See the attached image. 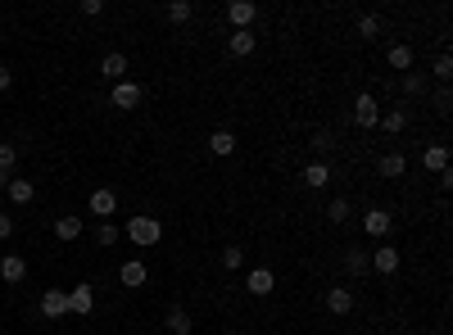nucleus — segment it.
<instances>
[{"label":"nucleus","instance_id":"obj_1","mask_svg":"<svg viewBox=\"0 0 453 335\" xmlns=\"http://www.w3.org/2000/svg\"><path fill=\"white\" fill-rule=\"evenodd\" d=\"M127 241L132 245H159V236H163V227H159V218H132L127 227Z\"/></svg>","mask_w":453,"mask_h":335},{"label":"nucleus","instance_id":"obj_2","mask_svg":"<svg viewBox=\"0 0 453 335\" xmlns=\"http://www.w3.org/2000/svg\"><path fill=\"white\" fill-rule=\"evenodd\" d=\"M227 18H231V27H236V32H249V23L258 18V5H254V0H231V5H227Z\"/></svg>","mask_w":453,"mask_h":335},{"label":"nucleus","instance_id":"obj_3","mask_svg":"<svg viewBox=\"0 0 453 335\" xmlns=\"http://www.w3.org/2000/svg\"><path fill=\"white\" fill-rule=\"evenodd\" d=\"M354 122H358V127H377V122H381L377 95H358V100H354Z\"/></svg>","mask_w":453,"mask_h":335},{"label":"nucleus","instance_id":"obj_4","mask_svg":"<svg viewBox=\"0 0 453 335\" xmlns=\"http://www.w3.org/2000/svg\"><path fill=\"white\" fill-rule=\"evenodd\" d=\"M372 272H381V276H394L399 272V250L394 245H381V250H372Z\"/></svg>","mask_w":453,"mask_h":335},{"label":"nucleus","instance_id":"obj_5","mask_svg":"<svg viewBox=\"0 0 453 335\" xmlns=\"http://www.w3.org/2000/svg\"><path fill=\"white\" fill-rule=\"evenodd\" d=\"M95 308V285H73L69 290V313H77V318H86V313Z\"/></svg>","mask_w":453,"mask_h":335},{"label":"nucleus","instance_id":"obj_6","mask_svg":"<svg viewBox=\"0 0 453 335\" xmlns=\"http://www.w3.org/2000/svg\"><path fill=\"white\" fill-rule=\"evenodd\" d=\"M86 208H91V213L95 218H100V222H104V218H113V208H118V195H113V190H91V199H86Z\"/></svg>","mask_w":453,"mask_h":335},{"label":"nucleus","instance_id":"obj_7","mask_svg":"<svg viewBox=\"0 0 453 335\" xmlns=\"http://www.w3.org/2000/svg\"><path fill=\"white\" fill-rule=\"evenodd\" d=\"M41 313H46V318H69V290H46L41 294Z\"/></svg>","mask_w":453,"mask_h":335},{"label":"nucleus","instance_id":"obj_8","mask_svg":"<svg viewBox=\"0 0 453 335\" xmlns=\"http://www.w3.org/2000/svg\"><path fill=\"white\" fill-rule=\"evenodd\" d=\"M326 308H331L335 318L354 313V290H349V285H331V290H326Z\"/></svg>","mask_w":453,"mask_h":335},{"label":"nucleus","instance_id":"obj_9","mask_svg":"<svg viewBox=\"0 0 453 335\" xmlns=\"http://www.w3.org/2000/svg\"><path fill=\"white\" fill-rule=\"evenodd\" d=\"M245 285H249V294H258V299H263V294H272V290H277V276L267 272V267H254Z\"/></svg>","mask_w":453,"mask_h":335},{"label":"nucleus","instance_id":"obj_10","mask_svg":"<svg viewBox=\"0 0 453 335\" xmlns=\"http://www.w3.org/2000/svg\"><path fill=\"white\" fill-rule=\"evenodd\" d=\"M304 186H313V190H326V186H331V168H326L322 159H313V164L304 168Z\"/></svg>","mask_w":453,"mask_h":335},{"label":"nucleus","instance_id":"obj_11","mask_svg":"<svg viewBox=\"0 0 453 335\" xmlns=\"http://www.w3.org/2000/svg\"><path fill=\"white\" fill-rule=\"evenodd\" d=\"M390 222H394V218L385 213V208H368V213H363V227H368V236H390Z\"/></svg>","mask_w":453,"mask_h":335},{"label":"nucleus","instance_id":"obj_12","mask_svg":"<svg viewBox=\"0 0 453 335\" xmlns=\"http://www.w3.org/2000/svg\"><path fill=\"white\" fill-rule=\"evenodd\" d=\"M421 168L426 172H449V150L445 145H426L421 150Z\"/></svg>","mask_w":453,"mask_h":335},{"label":"nucleus","instance_id":"obj_13","mask_svg":"<svg viewBox=\"0 0 453 335\" xmlns=\"http://www.w3.org/2000/svg\"><path fill=\"white\" fill-rule=\"evenodd\" d=\"M113 104H118V109H137L141 104V86L137 82H118L113 86Z\"/></svg>","mask_w":453,"mask_h":335},{"label":"nucleus","instance_id":"obj_14","mask_svg":"<svg viewBox=\"0 0 453 335\" xmlns=\"http://www.w3.org/2000/svg\"><path fill=\"white\" fill-rule=\"evenodd\" d=\"M0 276H5L9 285H18V281L27 276V258H23V254H9L5 263H0Z\"/></svg>","mask_w":453,"mask_h":335},{"label":"nucleus","instance_id":"obj_15","mask_svg":"<svg viewBox=\"0 0 453 335\" xmlns=\"http://www.w3.org/2000/svg\"><path fill=\"white\" fill-rule=\"evenodd\" d=\"M123 73H127V55H104V64H100V78H109V82H123Z\"/></svg>","mask_w":453,"mask_h":335},{"label":"nucleus","instance_id":"obj_16","mask_svg":"<svg viewBox=\"0 0 453 335\" xmlns=\"http://www.w3.org/2000/svg\"><path fill=\"white\" fill-rule=\"evenodd\" d=\"M377 127L385 131V136H399V131L408 127V113H403V109H390V113H381V122H377Z\"/></svg>","mask_w":453,"mask_h":335},{"label":"nucleus","instance_id":"obj_17","mask_svg":"<svg viewBox=\"0 0 453 335\" xmlns=\"http://www.w3.org/2000/svg\"><path fill=\"white\" fill-rule=\"evenodd\" d=\"M5 190H9V199H14V204H32V195H36V186H32V181H23V177H14Z\"/></svg>","mask_w":453,"mask_h":335},{"label":"nucleus","instance_id":"obj_18","mask_svg":"<svg viewBox=\"0 0 453 335\" xmlns=\"http://www.w3.org/2000/svg\"><path fill=\"white\" fill-rule=\"evenodd\" d=\"M123 285H132V290H137V285H146V263H141V258H132V263H123Z\"/></svg>","mask_w":453,"mask_h":335},{"label":"nucleus","instance_id":"obj_19","mask_svg":"<svg viewBox=\"0 0 453 335\" xmlns=\"http://www.w3.org/2000/svg\"><path fill=\"white\" fill-rule=\"evenodd\" d=\"M209 150H214L218 159L236 155V136H231V131H214V136H209Z\"/></svg>","mask_w":453,"mask_h":335},{"label":"nucleus","instance_id":"obj_20","mask_svg":"<svg viewBox=\"0 0 453 335\" xmlns=\"http://www.w3.org/2000/svg\"><path fill=\"white\" fill-rule=\"evenodd\" d=\"M55 236L60 241H77L82 236V218H55Z\"/></svg>","mask_w":453,"mask_h":335},{"label":"nucleus","instance_id":"obj_21","mask_svg":"<svg viewBox=\"0 0 453 335\" xmlns=\"http://www.w3.org/2000/svg\"><path fill=\"white\" fill-rule=\"evenodd\" d=\"M168 331L172 335H190V313L186 308H168Z\"/></svg>","mask_w":453,"mask_h":335},{"label":"nucleus","instance_id":"obj_22","mask_svg":"<svg viewBox=\"0 0 453 335\" xmlns=\"http://www.w3.org/2000/svg\"><path fill=\"white\" fill-rule=\"evenodd\" d=\"M390 69H399V73L412 69V45H390Z\"/></svg>","mask_w":453,"mask_h":335},{"label":"nucleus","instance_id":"obj_23","mask_svg":"<svg viewBox=\"0 0 453 335\" xmlns=\"http://www.w3.org/2000/svg\"><path fill=\"white\" fill-rule=\"evenodd\" d=\"M403 168H408V159L394 150V155H385L381 159V177H403Z\"/></svg>","mask_w":453,"mask_h":335},{"label":"nucleus","instance_id":"obj_24","mask_svg":"<svg viewBox=\"0 0 453 335\" xmlns=\"http://www.w3.org/2000/svg\"><path fill=\"white\" fill-rule=\"evenodd\" d=\"M163 14H168V23H186V18L195 14V5H190V0H172V5L163 9Z\"/></svg>","mask_w":453,"mask_h":335},{"label":"nucleus","instance_id":"obj_25","mask_svg":"<svg viewBox=\"0 0 453 335\" xmlns=\"http://www.w3.org/2000/svg\"><path fill=\"white\" fill-rule=\"evenodd\" d=\"M349 213H354V208H349V199H344V195H335L331 204H326V218H331V222H349Z\"/></svg>","mask_w":453,"mask_h":335},{"label":"nucleus","instance_id":"obj_26","mask_svg":"<svg viewBox=\"0 0 453 335\" xmlns=\"http://www.w3.org/2000/svg\"><path fill=\"white\" fill-rule=\"evenodd\" d=\"M231 55H254V32H231Z\"/></svg>","mask_w":453,"mask_h":335},{"label":"nucleus","instance_id":"obj_27","mask_svg":"<svg viewBox=\"0 0 453 335\" xmlns=\"http://www.w3.org/2000/svg\"><path fill=\"white\" fill-rule=\"evenodd\" d=\"M344 267H349L354 276H363V272H368V267H372V258L363 254V250H349V254H344Z\"/></svg>","mask_w":453,"mask_h":335},{"label":"nucleus","instance_id":"obj_28","mask_svg":"<svg viewBox=\"0 0 453 335\" xmlns=\"http://www.w3.org/2000/svg\"><path fill=\"white\" fill-rule=\"evenodd\" d=\"M358 36H368V41H372V36H381V14H363L358 18Z\"/></svg>","mask_w":453,"mask_h":335},{"label":"nucleus","instance_id":"obj_29","mask_svg":"<svg viewBox=\"0 0 453 335\" xmlns=\"http://www.w3.org/2000/svg\"><path fill=\"white\" fill-rule=\"evenodd\" d=\"M113 241H118V227H113V222H100V227H95V245H100V250H109Z\"/></svg>","mask_w":453,"mask_h":335},{"label":"nucleus","instance_id":"obj_30","mask_svg":"<svg viewBox=\"0 0 453 335\" xmlns=\"http://www.w3.org/2000/svg\"><path fill=\"white\" fill-rule=\"evenodd\" d=\"M240 263H245V250H240V245H227V250H223V267H231V272H236Z\"/></svg>","mask_w":453,"mask_h":335},{"label":"nucleus","instance_id":"obj_31","mask_svg":"<svg viewBox=\"0 0 453 335\" xmlns=\"http://www.w3.org/2000/svg\"><path fill=\"white\" fill-rule=\"evenodd\" d=\"M403 91L408 95H426V78H421V73H408V78H403Z\"/></svg>","mask_w":453,"mask_h":335},{"label":"nucleus","instance_id":"obj_32","mask_svg":"<svg viewBox=\"0 0 453 335\" xmlns=\"http://www.w3.org/2000/svg\"><path fill=\"white\" fill-rule=\"evenodd\" d=\"M431 73H435L440 82H449V78H453V59H449V55H440V59L431 64Z\"/></svg>","mask_w":453,"mask_h":335},{"label":"nucleus","instance_id":"obj_33","mask_svg":"<svg viewBox=\"0 0 453 335\" xmlns=\"http://www.w3.org/2000/svg\"><path fill=\"white\" fill-rule=\"evenodd\" d=\"M331 141H335V136H331V131H326V127H317V131H313V145H317V155H326V150H335Z\"/></svg>","mask_w":453,"mask_h":335},{"label":"nucleus","instance_id":"obj_34","mask_svg":"<svg viewBox=\"0 0 453 335\" xmlns=\"http://www.w3.org/2000/svg\"><path fill=\"white\" fill-rule=\"evenodd\" d=\"M14 164H18V155H14L9 145H0V168H9V172H14Z\"/></svg>","mask_w":453,"mask_h":335},{"label":"nucleus","instance_id":"obj_35","mask_svg":"<svg viewBox=\"0 0 453 335\" xmlns=\"http://www.w3.org/2000/svg\"><path fill=\"white\" fill-rule=\"evenodd\" d=\"M9 236H14V218L0 213V241H9Z\"/></svg>","mask_w":453,"mask_h":335},{"label":"nucleus","instance_id":"obj_36","mask_svg":"<svg viewBox=\"0 0 453 335\" xmlns=\"http://www.w3.org/2000/svg\"><path fill=\"white\" fill-rule=\"evenodd\" d=\"M82 14H91V18L104 14V0H82Z\"/></svg>","mask_w":453,"mask_h":335},{"label":"nucleus","instance_id":"obj_37","mask_svg":"<svg viewBox=\"0 0 453 335\" xmlns=\"http://www.w3.org/2000/svg\"><path fill=\"white\" fill-rule=\"evenodd\" d=\"M449 104H453V100H449V91H435V109H440V113H449Z\"/></svg>","mask_w":453,"mask_h":335},{"label":"nucleus","instance_id":"obj_38","mask_svg":"<svg viewBox=\"0 0 453 335\" xmlns=\"http://www.w3.org/2000/svg\"><path fill=\"white\" fill-rule=\"evenodd\" d=\"M9 86H14V73H9L5 64H0V91H9Z\"/></svg>","mask_w":453,"mask_h":335},{"label":"nucleus","instance_id":"obj_39","mask_svg":"<svg viewBox=\"0 0 453 335\" xmlns=\"http://www.w3.org/2000/svg\"><path fill=\"white\" fill-rule=\"evenodd\" d=\"M9 181H14V172H9V168H0V190H5Z\"/></svg>","mask_w":453,"mask_h":335},{"label":"nucleus","instance_id":"obj_40","mask_svg":"<svg viewBox=\"0 0 453 335\" xmlns=\"http://www.w3.org/2000/svg\"><path fill=\"white\" fill-rule=\"evenodd\" d=\"M0 145H5V141H0Z\"/></svg>","mask_w":453,"mask_h":335}]
</instances>
